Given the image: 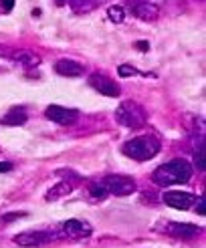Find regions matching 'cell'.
Segmentation results:
<instances>
[{"instance_id":"cell-1","label":"cell","mask_w":206,"mask_h":248,"mask_svg":"<svg viewBox=\"0 0 206 248\" xmlns=\"http://www.w3.org/2000/svg\"><path fill=\"white\" fill-rule=\"evenodd\" d=\"M194 168L186 162V159H172L160 168H156L152 173V182L168 188V186H176V184H186L192 178Z\"/></svg>"},{"instance_id":"cell-2","label":"cell","mask_w":206,"mask_h":248,"mask_svg":"<svg viewBox=\"0 0 206 248\" xmlns=\"http://www.w3.org/2000/svg\"><path fill=\"white\" fill-rule=\"evenodd\" d=\"M160 140L156 135H140V138H133L124 145V154L136 159V162H148V159L160 154Z\"/></svg>"},{"instance_id":"cell-3","label":"cell","mask_w":206,"mask_h":248,"mask_svg":"<svg viewBox=\"0 0 206 248\" xmlns=\"http://www.w3.org/2000/svg\"><path fill=\"white\" fill-rule=\"evenodd\" d=\"M115 121L127 129H140L145 125V121H148V113H145V109L140 103L124 101L115 109Z\"/></svg>"},{"instance_id":"cell-4","label":"cell","mask_w":206,"mask_h":248,"mask_svg":"<svg viewBox=\"0 0 206 248\" xmlns=\"http://www.w3.org/2000/svg\"><path fill=\"white\" fill-rule=\"evenodd\" d=\"M57 238V234L53 232H47V230H31V232H22V234H16L12 242L18 244V246H24V248H36V246H43V244H48L51 240Z\"/></svg>"},{"instance_id":"cell-5","label":"cell","mask_w":206,"mask_h":248,"mask_svg":"<svg viewBox=\"0 0 206 248\" xmlns=\"http://www.w3.org/2000/svg\"><path fill=\"white\" fill-rule=\"evenodd\" d=\"M103 186L107 194H113V196H129L136 192V182L127 176H107L103 180Z\"/></svg>"},{"instance_id":"cell-6","label":"cell","mask_w":206,"mask_h":248,"mask_svg":"<svg viewBox=\"0 0 206 248\" xmlns=\"http://www.w3.org/2000/svg\"><path fill=\"white\" fill-rule=\"evenodd\" d=\"M45 115L51 119L57 125H73L79 119V111L77 109H69V107H61V105H48L45 109Z\"/></svg>"},{"instance_id":"cell-7","label":"cell","mask_w":206,"mask_h":248,"mask_svg":"<svg viewBox=\"0 0 206 248\" xmlns=\"http://www.w3.org/2000/svg\"><path fill=\"white\" fill-rule=\"evenodd\" d=\"M162 200L166 206L170 208H176V210H188L194 206L196 202V196L190 194V192H180V190H174V192H164Z\"/></svg>"},{"instance_id":"cell-8","label":"cell","mask_w":206,"mask_h":248,"mask_svg":"<svg viewBox=\"0 0 206 248\" xmlns=\"http://www.w3.org/2000/svg\"><path fill=\"white\" fill-rule=\"evenodd\" d=\"M61 230H63V234L67 238H87V236H91V232H93L89 222L77 220V218H71V220L63 222Z\"/></svg>"},{"instance_id":"cell-9","label":"cell","mask_w":206,"mask_h":248,"mask_svg":"<svg viewBox=\"0 0 206 248\" xmlns=\"http://www.w3.org/2000/svg\"><path fill=\"white\" fill-rule=\"evenodd\" d=\"M89 85L97 93H101L105 97H119V87L111 79H107L105 75H99V73H95V75L89 77Z\"/></svg>"},{"instance_id":"cell-10","label":"cell","mask_w":206,"mask_h":248,"mask_svg":"<svg viewBox=\"0 0 206 248\" xmlns=\"http://www.w3.org/2000/svg\"><path fill=\"white\" fill-rule=\"evenodd\" d=\"M164 232L168 236H174V238H194L200 234V228L194 226V224H180V222H168L164 224Z\"/></svg>"},{"instance_id":"cell-11","label":"cell","mask_w":206,"mask_h":248,"mask_svg":"<svg viewBox=\"0 0 206 248\" xmlns=\"http://www.w3.org/2000/svg\"><path fill=\"white\" fill-rule=\"evenodd\" d=\"M133 16H138L140 20L145 22H154L158 16H160V8H158L154 2H148V0H142V2H136L131 6Z\"/></svg>"},{"instance_id":"cell-12","label":"cell","mask_w":206,"mask_h":248,"mask_svg":"<svg viewBox=\"0 0 206 248\" xmlns=\"http://www.w3.org/2000/svg\"><path fill=\"white\" fill-rule=\"evenodd\" d=\"M55 71L63 77H79V75H83V65L75 63V61H71V59H61L55 63Z\"/></svg>"},{"instance_id":"cell-13","label":"cell","mask_w":206,"mask_h":248,"mask_svg":"<svg viewBox=\"0 0 206 248\" xmlns=\"http://www.w3.org/2000/svg\"><path fill=\"white\" fill-rule=\"evenodd\" d=\"M73 190H75V184H73V182H69V180H65V182H59V184H55L53 188L45 194V200H48V202L59 200V198H65V196H69Z\"/></svg>"},{"instance_id":"cell-14","label":"cell","mask_w":206,"mask_h":248,"mask_svg":"<svg viewBox=\"0 0 206 248\" xmlns=\"http://www.w3.org/2000/svg\"><path fill=\"white\" fill-rule=\"evenodd\" d=\"M27 119H29L27 111H24L22 107H15V109H10L2 119H0V123H2V125H24Z\"/></svg>"},{"instance_id":"cell-15","label":"cell","mask_w":206,"mask_h":248,"mask_svg":"<svg viewBox=\"0 0 206 248\" xmlns=\"http://www.w3.org/2000/svg\"><path fill=\"white\" fill-rule=\"evenodd\" d=\"M15 61L18 65L27 67V69H32V67L41 65V57L36 53H32V51H18V53H15Z\"/></svg>"},{"instance_id":"cell-16","label":"cell","mask_w":206,"mask_h":248,"mask_svg":"<svg viewBox=\"0 0 206 248\" xmlns=\"http://www.w3.org/2000/svg\"><path fill=\"white\" fill-rule=\"evenodd\" d=\"M101 2H105V0H69V6L77 15H85V12H91L93 8H97Z\"/></svg>"},{"instance_id":"cell-17","label":"cell","mask_w":206,"mask_h":248,"mask_svg":"<svg viewBox=\"0 0 206 248\" xmlns=\"http://www.w3.org/2000/svg\"><path fill=\"white\" fill-rule=\"evenodd\" d=\"M89 194H91L93 200H97V202L105 200V198H107V190H105L103 182H93V184H89Z\"/></svg>"},{"instance_id":"cell-18","label":"cell","mask_w":206,"mask_h":248,"mask_svg":"<svg viewBox=\"0 0 206 248\" xmlns=\"http://www.w3.org/2000/svg\"><path fill=\"white\" fill-rule=\"evenodd\" d=\"M107 16L111 22H124V8L121 6H109L107 8Z\"/></svg>"},{"instance_id":"cell-19","label":"cell","mask_w":206,"mask_h":248,"mask_svg":"<svg viewBox=\"0 0 206 248\" xmlns=\"http://www.w3.org/2000/svg\"><path fill=\"white\" fill-rule=\"evenodd\" d=\"M194 164H196L198 171H204V141H200L198 150L194 152Z\"/></svg>"},{"instance_id":"cell-20","label":"cell","mask_w":206,"mask_h":248,"mask_svg":"<svg viewBox=\"0 0 206 248\" xmlns=\"http://www.w3.org/2000/svg\"><path fill=\"white\" fill-rule=\"evenodd\" d=\"M117 75H119V77H124V79H127V77H136V75H138V69H136V67H131V65H119Z\"/></svg>"},{"instance_id":"cell-21","label":"cell","mask_w":206,"mask_h":248,"mask_svg":"<svg viewBox=\"0 0 206 248\" xmlns=\"http://www.w3.org/2000/svg\"><path fill=\"white\" fill-rule=\"evenodd\" d=\"M194 204H196V212H198V216H204V214H206V200H204V196H200Z\"/></svg>"},{"instance_id":"cell-22","label":"cell","mask_w":206,"mask_h":248,"mask_svg":"<svg viewBox=\"0 0 206 248\" xmlns=\"http://www.w3.org/2000/svg\"><path fill=\"white\" fill-rule=\"evenodd\" d=\"M20 216H24V214H22V212H18V214H16V212H12V214L2 216V220H4V222H10V220H16V218H20Z\"/></svg>"},{"instance_id":"cell-23","label":"cell","mask_w":206,"mask_h":248,"mask_svg":"<svg viewBox=\"0 0 206 248\" xmlns=\"http://www.w3.org/2000/svg\"><path fill=\"white\" fill-rule=\"evenodd\" d=\"M2 2V6H4V10L6 12H10L12 10V6H15V0H0Z\"/></svg>"},{"instance_id":"cell-24","label":"cell","mask_w":206,"mask_h":248,"mask_svg":"<svg viewBox=\"0 0 206 248\" xmlns=\"http://www.w3.org/2000/svg\"><path fill=\"white\" fill-rule=\"evenodd\" d=\"M12 170V164H8V162H0V173H6V171H10Z\"/></svg>"},{"instance_id":"cell-25","label":"cell","mask_w":206,"mask_h":248,"mask_svg":"<svg viewBox=\"0 0 206 248\" xmlns=\"http://www.w3.org/2000/svg\"><path fill=\"white\" fill-rule=\"evenodd\" d=\"M138 48H142V51H148L150 45H148V43H138Z\"/></svg>"}]
</instances>
